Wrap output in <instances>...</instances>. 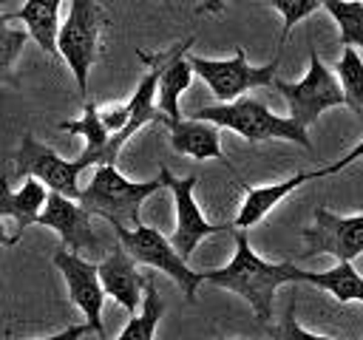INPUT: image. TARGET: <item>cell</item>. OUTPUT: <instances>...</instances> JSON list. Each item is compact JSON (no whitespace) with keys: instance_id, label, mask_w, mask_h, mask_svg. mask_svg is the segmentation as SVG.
Wrapping results in <instances>:
<instances>
[{"instance_id":"obj_17","label":"cell","mask_w":363,"mask_h":340,"mask_svg":"<svg viewBox=\"0 0 363 340\" xmlns=\"http://www.w3.org/2000/svg\"><path fill=\"white\" fill-rule=\"evenodd\" d=\"M45 198H48V187L40 181V178H26L23 187L17 193L9 190V178L0 176V215L3 218H14L17 230H14V238L20 241L23 230L37 224V215L43 212L45 207Z\"/></svg>"},{"instance_id":"obj_31","label":"cell","mask_w":363,"mask_h":340,"mask_svg":"<svg viewBox=\"0 0 363 340\" xmlns=\"http://www.w3.org/2000/svg\"><path fill=\"white\" fill-rule=\"evenodd\" d=\"M17 238L14 235H6V227H3V215H0V246H14Z\"/></svg>"},{"instance_id":"obj_18","label":"cell","mask_w":363,"mask_h":340,"mask_svg":"<svg viewBox=\"0 0 363 340\" xmlns=\"http://www.w3.org/2000/svg\"><path fill=\"white\" fill-rule=\"evenodd\" d=\"M60 3H62V0H26L23 8H17V11L9 14L11 23H14V20L26 23L28 34H31V37L37 40V45H40L45 54H51V57L60 54V51H57Z\"/></svg>"},{"instance_id":"obj_1","label":"cell","mask_w":363,"mask_h":340,"mask_svg":"<svg viewBox=\"0 0 363 340\" xmlns=\"http://www.w3.org/2000/svg\"><path fill=\"white\" fill-rule=\"evenodd\" d=\"M230 232H233V238H235V252H233L230 264L221 266V269H207V272H201V280L241 295V298L252 306L255 317H258L261 323H267V320L272 317V298H275V289L284 286V283L303 280V269L295 266L292 261L269 264V261H264V258L255 255V249L250 246V238H247L244 230L233 227Z\"/></svg>"},{"instance_id":"obj_7","label":"cell","mask_w":363,"mask_h":340,"mask_svg":"<svg viewBox=\"0 0 363 340\" xmlns=\"http://www.w3.org/2000/svg\"><path fill=\"white\" fill-rule=\"evenodd\" d=\"M272 88L284 94V99L289 102V116L303 128L312 125L326 108L346 105L337 76L320 62L315 45L309 48V71H306V76L301 82H284V79L275 76Z\"/></svg>"},{"instance_id":"obj_33","label":"cell","mask_w":363,"mask_h":340,"mask_svg":"<svg viewBox=\"0 0 363 340\" xmlns=\"http://www.w3.org/2000/svg\"><path fill=\"white\" fill-rule=\"evenodd\" d=\"M216 340H224V337H216Z\"/></svg>"},{"instance_id":"obj_10","label":"cell","mask_w":363,"mask_h":340,"mask_svg":"<svg viewBox=\"0 0 363 340\" xmlns=\"http://www.w3.org/2000/svg\"><path fill=\"white\" fill-rule=\"evenodd\" d=\"M306 241V255H335L337 261H354L363 255V212L335 215L323 207L315 210V224L301 232Z\"/></svg>"},{"instance_id":"obj_15","label":"cell","mask_w":363,"mask_h":340,"mask_svg":"<svg viewBox=\"0 0 363 340\" xmlns=\"http://www.w3.org/2000/svg\"><path fill=\"white\" fill-rule=\"evenodd\" d=\"M164 128L170 130V144L176 153L182 156H193V159H218L227 170H233V164L224 159L221 153V142H218V125L204 122V119H176V122H164ZM235 173V170H233Z\"/></svg>"},{"instance_id":"obj_32","label":"cell","mask_w":363,"mask_h":340,"mask_svg":"<svg viewBox=\"0 0 363 340\" xmlns=\"http://www.w3.org/2000/svg\"><path fill=\"white\" fill-rule=\"evenodd\" d=\"M162 3H164V6H170V0H162Z\"/></svg>"},{"instance_id":"obj_34","label":"cell","mask_w":363,"mask_h":340,"mask_svg":"<svg viewBox=\"0 0 363 340\" xmlns=\"http://www.w3.org/2000/svg\"><path fill=\"white\" fill-rule=\"evenodd\" d=\"M0 6H3V0H0Z\"/></svg>"},{"instance_id":"obj_5","label":"cell","mask_w":363,"mask_h":340,"mask_svg":"<svg viewBox=\"0 0 363 340\" xmlns=\"http://www.w3.org/2000/svg\"><path fill=\"white\" fill-rule=\"evenodd\" d=\"M111 227H113L119 244L125 246V252L136 264H145V266H153V269L170 275L179 283V289L184 292L187 303H196V289L201 283V272L187 266V261L170 244V238H164L156 227H147V224H136L130 230L125 224H111Z\"/></svg>"},{"instance_id":"obj_26","label":"cell","mask_w":363,"mask_h":340,"mask_svg":"<svg viewBox=\"0 0 363 340\" xmlns=\"http://www.w3.org/2000/svg\"><path fill=\"white\" fill-rule=\"evenodd\" d=\"M272 337H275V340H329V337H323V334L306 332V329L295 320V300H289V306H286L281 323L272 329Z\"/></svg>"},{"instance_id":"obj_12","label":"cell","mask_w":363,"mask_h":340,"mask_svg":"<svg viewBox=\"0 0 363 340\" xmlns=\"http://www.w3.org/2000/svg\"><path fill=\"white\" fill-rule=\"evenodd\" d=\"M91 218L94 215L77 198H68V196H60V193L48 190L45 207L37 215V224L51 227L54 232H60V246L79 255L82 249H88V252L99 249V235L94 232Z\"/></svg>"},{"instance_id":"obj_14","label":"cell","mask_w":363,"mask_h":340,"mask_svg":"<svg viewBox=\"0 0 363 340\" xmlns=\"http://www.w3.org/2000/svg\"><path fill=\"white\" fill-rule=\"evenodd\" d=\"M196 37H187L182 42H176L173 48H167V60L162 65V74H159V85H156V105L159 110L167 116V122H176L182 119V110H179V96L187 91L190 79H193V68L187 62V51L193 45Z\"/></svg>"},{"instance_id":"obj_11","label":"cell","mask_w":363,"mask_h":340,"mask_svg":"<svg viewBox=\"0 0 363 340\" xmlns=\"http://www.w3.org/2000/svg\"><path fill=\"white\" fill-rule=\"evenodd\" d=\"M54 266L62 272L65 283H68V295L71 300L82 309L85 314V323L91 326V332L96 337H105V329H102V303H105V289H102V280H99V272H96V264L85 261L82 255L65 249V246H57L54 252Z\"/></svg>"},{"instance_id":"obj_22","label":"cell","mask_w":363,"mask_h":340,"mask_svg":"<svg viewBox=\"0 0 363 340\" xmlns=\"http://www.w3.org/2000/svg\"><path fill=\"white\" fill-rule=\"evenodd\" d=\"M340 91L346 105L357 113V119H363V57L357 54L354 45H343V54L335 65Z\"/></svg>"},{"instance_id":"obj_16","label":"cell","mask_w":363,"mask_h":340,"mask_svg":"<svg viewBox=\"0 0 363 340\" xmlns=\"http://www.w3.org/2000/svg\"><path fill=\"white\" fill-rule=\"evenodd\" d=\"M320 176H326L323 167H320V170H301V173H295V176H289V178H284V181L264 184V187H250V184L241 181V187H244V204H241V210H238L233 227H238V230L255 227L284 196H289V193H292L295 187H301L303 181L320 178Z\"/></svg>"},{"instance_id":"obj_8","label":"cell","mask_w":363,"mask_h":340,"mask_svg":"<svg viewBox=\"0 0 363 340\" xmlns=\"http://www.w3.org/2000/svg\"><path fill=\"white\" fill-rule=\"evenodd\" d=\"M17 178H40L51 193L79 198V173L85 170L79 159H62L43 142H37L31 133H23V142L17 147Z\"/></svg>"},{"instance_id":"obj_25","label":"cell","mask_w":363,"mask_h":340,"mask_svg":"<svg viewBox=\"0 0 363 340\" xmlns=\"http://www.w3.org/2000/svg\"><path fill=\"white\" fill-rule=\"evenodd\" d=\"M269 6L284 17V31H281V37H278V48H281V45L286 42L289 31H292L303 17H309L312 11L320 8V0H269Z\"/></svg>"},{"instance_id":"obj_30","label":"cell","mask_w":363,"mask_h":340,"mask_svg":"<svg viewBox=\"0 0 363 340\" xmlns=\"http://www.w3.org/2000/svg\"><path fill=\"white\" fill-rule=\"evenodd\" d=\"M199 11L201 14H221L224 11V0H201Z\"/></svg>"},{"instance_id":"obj_20","label":"cell","mask_w":363,"mask_h":340,"mask_svg":"<svg viewBox=\"0 0 363 340\" xmlns=\"http://www.w3.org/2000/svg\"><path fill=\"white\" fill-rule=\"evenodd\" d=\"M303 280L332 292L337 303H349V300L363 303V278L352 266V261H337V266L329 272H303Z\"/></svg>"},{"instance_id":"obj_28","label":"cell","mask_w":363,"mask_h":340,"mask_svg":"<svg viewBox=\"0 0 363 340\" xmlns=\"http://www.w3.org/2000/svg\"><path fill=\"white\" fill-rule=\"evenodd\" d=\"M360 156H363V139H360V142H357V144H354L343 159H337V162H332L329 167H323V173H326V176H329V173H337V170H343L346 164H352V162H354V159H360Z\"/></svg>"},{"instance_id":"obj_24","label":"cell","mask_w":363,"mask_h":340,"mask_svg":"<svg viewBox=\"0 0 363 340\" xmlns=\"http://www.w3.org/2000/svg\"><path fill=\"white\" fill-rule=\"evenodd\" d=\"M28 31L11 26L9 14H0V82H9V85H17V76H14V62L23 51V45L28 42Z\"/></svg>"},{"instance_id":"obj_4","label":"cell","mask_w":363,"mask_h":340,"mask_svg":"<svg viewBox=\"0 0 363 340\" xmlns=\"http://www.w3.org/2000/svg\"><path fill=\"white\" fill-rule=\"evenodd\" d=\"M108 28L111 17L96 0H71L68 17L57 31V51L68 62L82 94L88 88V74L99 60V42Z\"/></svg>"},{"instance_id":"obj_3","label":"cell","mask_w":363,"mask_h":340,"mask_svg":"<svg viewBox=\"0 0 363 340\" xmlns=\"http://www.w3.org/2000/svg\"><path fill=\"white\" fill-rule=\"evenodd\" d=\"M190 116L213 122L218 128H230L238 136H244L250 144H258V142H267V139H286V142H295V144H301L306 150L312 147L303 125H298L292 116L272 113L264 102L250 99V96H238L233 102L207 105V108L193 110Z\"/></svg>"},{"instance_id":"obj_13","label":"cell","mask_w":363,"mask_h":340,"mask_svg":"<svg viewBox=\"0 0 363 340\" xmlns=\"http://www.w3.org/2000/svg\"><path fill=\"white\" fill-rule=\"evenodd\" d=\"M99 280L105 295H111L122 309H128V314H136L142 306V292L147 283V275H142L136 269V261L125 252V246H113L99 264H96Z\"/></svg>"},{"instance_id":"obj_6","label":"cell","mask_w":363,"mask_h":340,"mask_svg":"<svg viewBox=\"0 0 363 340\" xmlns=\"http://www.w3.org/2000/svg\"><path fill=\"white\" fill-rule=\"evenodd\" d=\"M193 74H199L210 91L216 94L218 102H233L238 96H244L247 91L252 88H267L272 85L275 79V71H278V62H281V48L278 54L267 62V65H250L247 62V54L244 48L238 45L235 54L230 60H204V57H187Z\"/></svg>"},{"instance_id":"obj_23","label":"cell","mask_w":363,"mask_h":340,"mask_svg":"<svg viewBox=\"0 0 363 340\" xmlns=\"http://www.w3.org/2000/svg\"><path fill=\"white\" fill-rule=\"evenodd\" d=\"M340 31V45L363 48V0H320Z\"/></svg>"},{"instance_id":"obj_2","label":"cell","mask_w":363,"mask_h":340,"mask_svg":"<svg viewBox=\"0 0 363 340\" xmlns=\"http://www.w3.org/2000/svg\"><path fill=\"white\" fill-rule=\"evenodd\" d=\"M164 187L162 173L150 181H128L116 164H96L88 187L79 190V204L91 212L105 218L108 224H142L139 218V207L145 204V198H150L153 193H159Z\"/></svg>"},{"instance_id":"obj_29","label":"cell","mask_w":363,"mask_h":340,"mask_svg":"<svg viewBox=\"0 0 363 340\" xmlns=\"http://www.w3.org/2000/svg\"><path fill=\"white\" fill-rule=\"evenodd\" d=\"M88 332H91V326H88V323H82V326H68L65 332L51 334V337H40V340H79V337H85Z\"/></svg>"},{"instance_id":"obj_21","label":"cell","mask_w":363,"mask_h":340,"mask_svg":"<svg viewBox=\"0 0 363 340\" xmlns=\"http://www.w3.org/2000/svg\"><path fill=\"white\" fill-rule=\"evenodd\" d=\"M162 314H164L162 295L156 289L153 275H147V283H145V292H142V312L130 314L128 326L122 329V334L116 340H153V332H156ZM96 340H105V337H96Z\"/></svg>"},{"instance_id":"obj_19","label":"cell","mask_w":363,"mask_h":340,"mask_svg":"<svg viewBox=\"0 0 363 340\" xmlns=\"http://www.w3.org/2000/svg\"><path fill=\"white\" fill-rule=\"evenodd\" d=\"M60 130L65 133H77L85 139V150L79 153V162L82 167H96V164H108V139L111 133L105 130L102 119H99V110L94 102H85V110H82V119L77 122H60Z\"/></svg>"},{"instance_id":"obj_9","label":"cell","mask_w":363,"mask_h":340,"mask_svg":"<svg viewBox=\"0 0 363 340\" xmlns=\"http://www.w3.org/2000/svg\"><path fill=\"white\" fill-rule=\"evenodd\" d=\"M159 173H162V178H164V187H170L173 204H176V230H173V235H170V244L176 246V252H179L184 261L190 258V252H193L207 235L233 230V224H210V221L201 215V210H199V204H196V198H193V190H196V184H199V176H196V173H190V176H184V178H176L164 164L159 167Z\"/></svg>"},{"instance_id":"obj_27","label":"cell","mask_w":363,"mask_h":340,"mask_svg":"<svg viewBox=\"0 0 363 340\" xmlns=\"http://www.w3.org/2000/svg\"><path fill=\"white\" fill-rule=\"evenodd\" d=\"M96 110H99V119H102V125H105L108 133H119L128 125V119H130L128 102H116V105H108V108H99L96 105Z\"/></svg>"}]
</instances>
